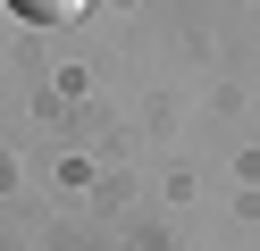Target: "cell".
<instances>
[{
    "mask_svg": "<svg viewBox=\"0 0 260 251\" xmlns=\"http://www.w3.org/2000/svg\"><path fill=\"white\" fill-rule=\"evenodd\" d=\"M9 9H17V17H34V25H68L84 0H9Z\"/></svg>",
    "mask_w": 260,
    "mask_h": 251,
    "instance_id": "6da1fadb",
    "label": "cell"
}]
</instances>
